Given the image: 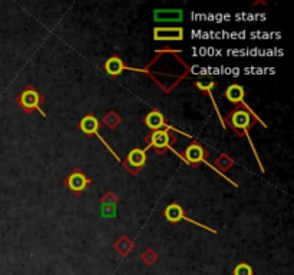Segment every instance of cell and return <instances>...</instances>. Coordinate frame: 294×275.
Wrapping results in <instances>:
<instances>
[{
  "label": "cell",
  "mask_w": 294,
  "mask_h": 275,
  "mask_svg": "<svg viewBox=\"0 0 294 275\" xmlns=\"http://www.w3.org/2000/svg\"><path fill=\"white\" fill-rule=\"evenodd\" d=\"M257 122H260L264 128H267L266 124L260 119V116L251 115L248 110H246L244 108H240V106H236L234 109L231 110L230 113L225 116V120H224L225 128H230L234 134H237L239 136H246L247 139L250 141V143H251V149L254 152L255 158H257V162H258L260 168H261V172H264V168H262L261 165L260 157L257 155V152H255L254 149V145H253L251 138H250V131L253 129V126H254Z\"/></svg>",
  "instance_id": "6da1fadb"
},
{
  "label": "cell",
  "mask_w": 294,
  "mask_h": 275,
  "mask_svg": "<svg viewBox=\"0 0 294 275\" xmlns=\"http://www.w3.org/2000/svg\"><path fill=\"white\" fill-rule=\"evenodd\" d=\"M16 102L19 108L27 115H32L33 112H39L42 113V116H46L45 110L42 109V103L45 102V96L33 85H27L20 94L17 95Z\"/></svg>",
  "instance_id": "7a4b0ae2"
},
{
  "label": "cell",
  "mask_w": 294,
  "mask_h": 275,
  "mask_svg": "<svg viewBox=\"0 0 294 275\" xmlns=\"http://www.w3.org/2000/svg\"><path fill=\"white\" fill-rule=\"evenodd\" d=\"M143 141L151 149H154L157 155H164L165 150H172V146L177 142V136L167 129H161V131H151L143 138Z\"/></svg>",
  "instance_id": "3957f363"
},
{
  "label": "cell",
  "mask_w": 294,
  "mask_h": 275,
  "mask_svg": "<svg viewBox=\"0 0 294 275\" xmlns=\"http://www.w3.org/2000/svg\"><path fill=\"white\" fill-rule=\"evenodd\" d=\"M64 185L73 195L79 197L92 185V179L80 168H75L64 178Z\"/></svg>",
  "instance_id": "277c9868"
},
{
  "label": "cell",
  "mask_w": 294,
  "mask_h": 275,
  "mask_svg": "<svg viewBox=\"0 0 294 275\" xmlns=\"http://www.w3.org/2000/svg\"><path fill=\"white\" fill-rule=\"evenodd\" d=\"M79 129L83 132V134L87 135V136H96L99 141L104 143L105 148L111 152L112 157L115 158L118 162H122V159L118 157V154L112 149L111 146L106 143V141H105L104 138L101 136V132H99V131H101V122H99V119L96 118L95 115H92V113H86V115H85V116L79 120Z\"/></svg>",
  "instance_id": "5b68a950"
},
{
  "label": "cell",
  "mask_w": 294,
  "mask_h": 275,
  "mask_svg": "<svg viewBox=\"0 0 294 275\" xmlns=\"http://www.w3.org/2000/svg\"><path fill=\"white\" fill-rule=\"evenodd\" d=\"M181 158H183V161L187 164V165H190L191 168H198L199 164H208L207 159L208 155H210V152H208L199 142L197 141H192L183 150V154H180Z\"/></svg>",
  "instance_id": "8992f818"
},
{
  "label": "cell",
  "mask_w": 294,
  "mask_h": 275,
  "mask_svg": "<svg viewBox=\"0 0 294 275\" xmlns=\"http://www.w3.org/2000/svg\"><path fill=\"white\" fill-rule=\"evenodd\" d=\"M162 215H164V218H165L169 224H178V222H181V221H187V222H191V224L197 225V227H199V228L207 229V231H210V232H214V234H217V231H215V229H211L210 227H207V225L201 224V222H197V221L188 218V217H187V213H185V211H184L183 205H180L178 202H171V204L168 205L167 208L164 209Z\"/></svg>",
  "instance_id": "52a82bcc"
},
{
  "label": "cell",
  "mask_w": 294,
  "mask_h": 275,
  "mask_svg": "<svg viewBox=\"0 0 294 275\" xmlns=\"http://www.w3.org/2000/svg\"><path fill=\"white\" fill-rule=\"evenodd\" d=\"M146 161H148L146 149L134 148L132 150H129L127 158H125L121 164H122V166H124L132 176H136V175H139V172L142 171L143 166L146 165Z\"/></svg>",
  "instance_id": "ba28073f"
},
{
  "label": "cell",
  "mask_w": 294,
  "mask_h": 275,
  "mask_svg": "<svg viewBox=\"0 0 294 275\" xmlns=\"http://www.w3.org/2000/svg\"><path fill=\"white\" fill-rule=\"evenodd\" d=\"M154 40L157 42H181L184 29L180 26H159L154 29Z\"/></svg>",
  "instance_id": "9c48e42d"
},
{
  "label": "cell",
  "mask_w": 294,
  "mask_h": 275,
  "mask_svg": "<svg viewBox=\"0 0 294 275\" xmlns=\"http://www.w3.org/2000/svg\"><path fill=\"white\" fill-rule=\"evenodd\" d=\"M224 96H225V99H227L230 103H232V105L240 106V108H244V109L248 110L250 113H254V110L251 109V108L244 102L246 90H244V87L241 86V85H239V83H231L230 86L225 89Z\"/></svg>",
  "instance_id": "30bf717a"
},
{
  "label": "cell",
  "mask_w": 294,
  "mask_h": 275,
  "mask_svg": "<svg viewBox=\"0 0 294 275\" xmlns=\"http://www.w3.org/2000/svg\"><path fill=\"white\" fill-rule=\"evenodd\" d=\"M143 124L146 128H150L151 131H161V129H167L171 131L172 128L168 125L165 120V115L158 109H152L143 116Z\"/></svg>",
  "instance_id": "8fae6325"
},
{
  "label": "cell",
  "mask_w": 294,
  "mask_h": 275,
  "mask_svg": "<svg viewBox=\"0 0 294 275\" xmlns=\"http://www.w3.org/2000/svg\"><path fill=\"white\" fill-rule=\"evenodd\" d=\"M128 68L125 62L122 60V57L118 55H112L111 57H108L104 63V71L111 76V78L116 79L121 76L125 71H128Z\"/></svg>",
  "instance_id": "7c38bea8"
},
{
  "label": "cell",
  "mask_w": 294,
  "mask_h": 275,
  "mask_svg": "<svg viewBox=\"0 0 294 275\" xmlns=\"http://www.w3.org/2000/svg\"><path fill=\"white\" fill-rule=\"evenodd\" d=\"M184 17V12L181 9H155L154 19L155 22L161 23H171V22H181Z\"/></svg>",
  "instance_id": "4fadbf2b"
},
{
  "label": "cell",
  "mask_w": 294,
  "mask_h": 275,
  "mask_svg": "<svg viewBox=\"0 0 294 275\" xmlns=\"http://www.w3.org/2000/svg\"><path fill=\"white\" fill-rule=\"evenodd\" d=\"M217 85H218V83H217L215 80H210V79H199V80H195V86L198 87L199 92H202L204 95H208V96L211 98V102H213V105H214L215 112H217L218 118H220V120H221V125H223V128L225 129V124H224V119H223V116H221V112H220V109H218V106H217V103H215L214 95H213V89H214Z\"/></svg>",
  "instance_id": "5bb4252c"
},
{
  "label": "cell",
  "mask_w": 294,
  "mask_h": 275,
  "mask_svg": "<svg viewBox=\"0 0 294 275\" xmlns=\"http://www.w3.org/2000/svg\"><path fill=\"white\" fill-rule=\"evenodd\" d=\"M120 202L118 197L112 192V191H106L102 198H101V205H102V213L105 217H113L115 211H116V205Z\"/></svg>",
  "instance_id": "9a60e30c"
},
{
  "label": "cell",
  "mask_w": 294,
  "mask_h": 275,
  "mask_svg": "<svg viewBox=\"0 0 294 275\" xmlns=\"http://www.w3.org/2000/svg\"><path fill=\"white\" fill-rule=\"evenodd\" d=\"M113 250L118 252L122 258H127L128 255L135 250V242L128 235H121L113 242Z\"/></svg>",
  "instance_id": "2e32d148"
},
{
  "label": "cell",
  "mask_w": 294,
  "mask_h": 275,
  "mask_svg": "<svg viewBox=\"0 0 294 275\" xmlns=\"http://www.w3.org/2000/svg\"><path fill=\"white\" fill-rule=\"evenodd\" d=\"M234 165H236V161L231 158V155L225 154V152L220 154L215 159V168H217V171H220V173L230 171Z\"/></svg>",
  "instance_id": "e0dca14e"
},
{
  "label": "cell",
  "mask_w": 294,
  "mask_h": 275,
  "mask_svg": "<svg viewBox=\"0 0 294 275\" xmlns=\"http://www.w3.org/2000/svg\"><path fill=\"white\" fill-rule=\"evenodd\" d=\"M102 124H104L109 131H115L118 126L122 124V116L116 110H108L102 118Z\"/></svg>",
  "instance_id": "ac0fdd59"
},
{
  "label": "cell",
  "mask_w": 294,
  "mask_h": 275,
  "mask_svg": "<svg viewBox=\"0 0 294 275\" xmlns=\"http://www.w3.org/2000/svg\"><path fill=\"white\" fill-rule=\"evenodd\" d=\"M139 260L142 261L145 265L152 267V265H154V264H157V261L159 260V255H158V252L155 251L154 248L148 247L145 251L141 252V257H139Z\"/></svg>",
  "instance_id": "d6986e66"
},
{
  "label": "cell",
  "mask_w": 294,
  "mask_h": 275,
  "mask_svg": "<svg viewBox=\"0 0 294 275\" xmlns=\"http://www.w3.org/2000/svg\"><path fill=\"white\" fill-rule=\"evenodd\" d=\"M232 275H254V269L247 262H240L237 267L232 269Z\"/></svg>",
  "instance_id": "ffe728a7"
}]
</instances>
